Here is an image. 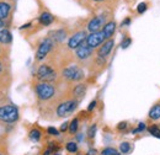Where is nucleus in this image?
<instances>
[{
	"label": "nucleus",
	"mask_w": 160,
	"mask_h": 155,
	"mask_svg": "<svg viewBox=\"0 0 160 155\" xmlns=\"http://www.w3.org/2000/svg\"><path fill=\"white\" fill-rule=\"evenodd\" d=\"M148 132H149V133H150L153 137L159 138V139H160V128L158 127V126H155V124L150 126V127L148 128Z\"/></svg>",
	"instance_id": "25"
},
{
	"label": "nucleus",
	"mask_w": 160,
	"mask_h": 155,
	"mask_svg": "<svg viewBox=\"0 0 160 155\" xmlns=\"http://www.w3.org/2000/svg\"><path fill=\"white\" fill-rule=\"evenodd\" d=\"M12 42V35L8 28L0 30V44L2 46H9Z\"/></svg>",
	"instance_id": "17"
},
{
	"label": "nucleus",
	"mask_w": 160,
	"mask_h": 155,
	"mask_svg": "<svg viewBox=\"0 0 160 155\" xmlns=\"http://www.w3.org/2000/svg\"><path fill=\"white\" fill-rule=\"evenodd\" d=\"M4 46L0 44V59H4V58H8V57H4Z\"/></svg>",
	"instance_id": "35"
},
{
	"label": "nucleus",
	"mask_w": 160,
	"mask_h": 155,
	"mask_svg": "<svg viewBox=\"0 0 160 155\" xmlns=\"http://www.w3.org/2000/svg\"><path fill=\"white\" fill-rule=\"evenodd\" d=\"M118 150H120V153L122 155H127L133 150V147H132V144L129 142H122L120 144V147H118Z\"/></svg>",
	"instance_id": "21"
},
{
	"label": "nucleus",
	"mask_w": 160,
	"mask_h": 155,
	"mask_svg": "<svg viewBox=\"0 0 160 155\" xmlns=\"http://www.w3.org/2000/svg\"><path fill=\"white\" fill-rule=\"evenodd\" d=\"M35 89V94L37 98L42 102H48L51 100H53L57 94V89L53 84L51 82H44V81H37L33 86Z\"/></svg>",
	"instance_id": "2"
},
{
	"label": "nucleus",
	"mask_w": 160,
	"mask_h": 155,
	"mask_svg": "<svg viewBox=\"0 0 160 155\" xmlns=\"http://www.w3.org/2000/svg\"><path fill=\"white\" fill-rule=\"evenodd\" d=\"M65 150L70 154H74V153H78L79 150V147H78V143L77 142H68L65 144Z\"/></svg>",
	"instance_id": "23"
},
{
	"label": "nucleus",
	"mask_w": 160,
	"mask_h": 155,
	"mask_svg": "<svg viewBox=\"0 0 160 155\" xmlns=\"http://www.w3.org/2000/svg\"><path fill=\"white\" fill-rule=\"evenodd\" d=\"M147 127H145V123H139L138 124V127L136 128V129H133V133H139L142 131H144Z\"/></svg>",
	"instance_id": "31"
},
{
	"label": "nucleus",
	"mask_w": 160,
	"mask_h": 155,
	"mask_svg": "<svg viewBox=\"0 0 160 155\" xmlns=\"http://www.w3.org/2000/svg\"><path fill=\"white\" fill-rule=\"evenodd\" d=\"M92 54H94V49L90 48L86 43L81 44L79 48L75 49V58L81 63H85V62L90 60L92 58Z\"/></svg>",
	"instance_id": "9"
},
{
	"label": "nucleus",
	"mask_w": 160,
	"mask_h": 155,
	"mask_svg": "<svg viewBox=\"0 0 160 155\" xmlns=\"http://www.w3.org/2000/svg\"><path fill=\"white\" fill-rule=\"evenodd\" d=\"M107 22H108V21H107L106 14H101L99 16H95V18H92V19L90 20V21L88 22L86 28H88V31H89L90 33L100 32V31H102L103 26H105Z\"/></svg>",
	"instance_id": "7"
},
{
	"label": "nucleus",
	"mask_w": 160,
	"mask_h": 155,
	"mask_svg": "<svg viewBox=\"0 0 160 155\" xmlns=\"http://www.w3.org/2000/svg\"><path fill=\"white\" fill-rule=\"evenodd\" d=\"M28 138L31 142L33 143H38L42 138V132H41L38 128H32L30 132H28Z\"/></svg>",
	"instance_id": "20"
},
{
	"label": "nucleus",
	"mask_w": 160,
	"mask_h": 155,
	"mask_svg": "<svg viewBox=\"0 0 160 155\" xmlns=\"http://www.w3.org/2000/svg\"><path fill=\"white\" fill-rule=\"evenodd\" d=\"M92 2H102V1H106V0H91Z\"/></svg>",
	"instance_id": "40"
},
{
	"label": "nucleus",
	"mask_w": 160,
	"mask_h": 155,
	"mask_svg": "<svg viewBox=\"0 0 160 155\" xmlns=\"http://www.w3.org/2000/svg\"><path fill=\"white\" fill-rule=\"evenodd\" d=\"M36 78H37L38 81H44V82L53 84L57 80L58 74H57L56 69L53 67H51L49 64H41L38 67V69H37Z\"/></svg>",
	"instance_id": "5"
},
{
	"label": "nucleus",
	"mask_w": 160,
	"mask_h": 155,
	"mask_svg": "<svg viewBox=\"0 0 160 155\" xmlns=\"http://www.w3.org/2000/svg\"><path fill=\"white\" fill-rule=\"evenodd\" d=\"M145 10H147V4L145 2H140L139 5H138V8H137L138 14H143Z\"/></svg>",
	"instance_id": "30"
},
{
	"label": "nucleus",
	"mask_w": 160,
	"mask_h": 155,
	"mask_svg": "<svg viewBox=\"0 0 160 155\" xmlns=\"http://www.w3.org/2000/svg\"><path fill=\"white\" fill-rule=\"evenodd\" d=\"M116 27H117V25H116V22L115 21H108L105 26H103V28H102V33H103V36H105V39H111L112 38V36L115 35V32H116Z\"/></svg>",
	"instance_id": "16"
},
{
	"label": "nucleus",
	"mask_w": 160,
	"mask_h": 155,
	"mask_svg": "<svg viewBox=\"0 0 160 155\" xmlns=\"http://www.w3.org/2000/svg\"><path fill=\"white\" fill-rule=\"evenodd\" d=\"M38 21H40V23L42 26H49V25L53 23L54 16L48 11H43L40 15V18H38Z\"/></svg>",
	"instance_id": "18"
},
{
	"label": "nucleus",
	"mask_w": 160,
	"mask_h": 155,
	"mask_svg": "<svg viewBox=\"0 0 160 155\" xmlns=\"http://www.w3.org/2000/svg\"><path fill=\"white\" fill-rule=\"evenodd\" d=\"M148 117H149V119H152V121H158V119H160V103L154 105V106L150 108V111H149V113H148Z\"/></svg>",
	"instance_id": "19"
},
{
	"label": "nucleus",
	"mask_w": 160,
	"mask_h": 155,
	"mask_svg": "<svg viewBox=\"0 0 160 155\" xmlns=\"http://www.w3.org/2000/svg\"><path fill=\"white\" fill-rule=\"evenodd\" d=\"M126 128H127V122H121V123H118V126H117V129L118 131L126 129Z\"/></svg>",
	"instance_id": "33"
},
{
	"label": "nucleus",
	"mask_w": 160,
	"mask_h": 155,
	"mask_svg": "<svg viewBox=\"0 0 160 155\" xmlns=\"http://www.w3.org/2000/svg\"><path fill=\"white\" fill-rule=\"evenodd\" d=\"M98 154V152H96V149H90L88 153H86V155H96Z\"/></svg>",
	"instance_id": "36"
},
{
	"label": "nucleus",
	"mask_w": 160,
	"mask_h": 155,
	"mask_svg": "<svg viewBox=\"0 0 160 155\" xmlns=\"http://www.w3.org/2000/svg\"><path fill=\"white\" fill-rule=\"evenodd\" d=\"M47 133H48L49 136H54V137L59 136V131H58L57 128H54V127H48V128H47Z\"/></svg>",
	"instance_id": "27"
},
{
	"label": "nucleus",
	"mask_w": 160,
	"mask_h": 155,
	"mask_svg": "<svg viewBox=\"0 0 160 155\" xmlns=\"http://www.w3.org/2000/svg\"><path fill=\"white\" fill-rule=\"evenodd\" d=\"M62 78L67 82H80L85 78V73L80 65L70 64L62 70Z\"/></svg>",
	"instance_id": "3"
},
{
	"label": "nucleus",
	"mask_w": 160,
	"mask_h": 155,
	"mask_svg": "<svg viewBox=\"0 0 160 155\" xmlns=\"http://www.w3.org/2000/svg\"><path fill=\"white\" fill-rule=\"evenodd\" d=\"M53 47H54V42L49 38V37L42 39V42L38 44L37 51H36V56H35L36 62H42V60H44L46 57H47V56L51 53V51L53 49Z\"/></svg>",
	"instance_id": "6"
},
{
	"label": "nucleus",
	"mask_w": 160,
	"mask_h": 155,
	"mask_svg": "<svg viewBox=\"0 0 160 155\" xmlns=\"http://www.w3.org/2000/svg\"><path fill=\"white\" fill-rule=\"evenodd\" d=\"M1 88H2V85H0V94H1Z\"/></svg>",
	"instance_id": "41"
},
{
	"label": "nucleus",
	"mask_w": 160,
	"mask_h": 155,
	"mask_svg": "<svg viewBox=\"0 0 160 155\" xmlns=\"http://www.w3.org/2000/svg\"><path fill=\"white\" fill-rule=\"evenodd\" d=\"M77 139H78V142H81V140H84V134L79 133V134L77 136Z\"/></svg>",
	"instance_id": "38"
},
{
	"label": "nucleus",
	"mask_w": 160,
	"mask_h": 155,
	"mask_svg": "<svg viewBox=\"0 0 160 155\" xmlns=\"http://www.w3.org/2000/svg\"><path fill=\"white\" fill-rule=\"evenodd\" d=\"M48 37L52 39L54 43H62L64 42L65 38L68 37V33L64 28H58V30H53L48 33Z\"/></svg>",
	"instance_id": "12"
},
{
	"label": "nucleus",
	"mask_w": 160,
	"mask_h": 155,
	"mask_svg": "<svg viewBox=\"0 0 160 155\" xmlns=\"http://www.w3.org/2000/svg\"><path fill=\"white\" fill-rule=\"evenodd\" d=\"M10 75V69H9V60L8 58L0 59V85L4 86L5 84V78Z\"/></svg>",
	"instance_id": "14"
},
{
	"label": "nucleus",
	"mask_w": 160,
	"mask_h": 155,
	"mask_svg": "<svg viewBox=\"0 0 160 155\" xmlns=\"http://www.w3.org/2000/svg\"><path fill=\"white\" fill-rule=\"evenodd\" d=\"M78 129H79V119L78 118H73L72 122L69 123V133L70 134H77L78 133Z\"/></svg>",
	"instance_id": "22"
},
{
	"label": "nucleus",
	"mask_w": 160,
	"mask_h": 155,
	"mask_svg": "<svg viewBox=\"0 0 160 155\" xmlns=\"http://www.w3.org/2000/svg\"><path fill=\"white\" fill-rule=\"evenodd\" d=\"M131 43H132V39L129 38V37H126V38L122 41V43H121V47H122L123 49H126V48H128V47L131 46Z\"/></svg>",
	"instance_id": "28"
},
{
	"label": "nucleus",
	"mask_w": 160,
	"mask_h": 155,
	"mask_svg": "<svg viewBox=\"0 0 160 155\" xmlns=\"http://www.w3.org/2000/svg\"><path fill=\"white\" fill-rule=\"evenodd\" d=\"M79 101L75 98H69L59 102L56 107V115L58 118H64V117L70 116L77 108H78Z\"/></svg>",
	"instance_id": "4"
},
{
	"label": "nucleus",
	"mask_w": 160,
	"mask_h": 155,
	"mask_svg": "<svg viewBox=\"0 0 160 155\" xmlns=\"http://www.w3.org/2000/svg\"><path fill=\"white\" fill-rule=\"evenodd\" d=\"M20 118V112L18 106L11 102L0 103V123L2 124H12L16 123Z\"/></svg>",
	"instance_id": "1"
},
{
	"label": "nucleus",
	"mask_w": 160,
	"mask_h": 155,
	"mask_svg": "<svg viewBox=\"0 0 160 155\" xmlns=\"http://www.w3.org/2000/svg\"><path fill=\"white\" fill-rule=\"evenodd\" d=\"M67 129H69V122H64L59 128V132H65Z\"/></svg>",
	"instance_id": "32"
},
{
	"label": "nucleus",
	"mask_w": 160,
	"mask_h": 155,
	"mask_svg": "<svg viewBox=\"0 0 160 155\" xmlns=\"http://www.w3.org/2000/svg\"><path fill=\"white\" fill-rule=\"evenodd\" d=\"M53 155H59V154H58V153H56V154H53Z\"/></svg>",
	"instance_id": "42"
},
{
	"label": "nucleus",
	"mask_w": 160,
	"mask_h": 155,
	"mask_svg": "<svg viewBox=\"0 0 160 155\" xmlns=\"http://www.w3.org/2000/svg\"><path fill=\"white\" fill-rule=\"evenodd\" d=\"M6 27V23L2 21V20H0V30H2V28H5Z\"/></svg>",
	"instance_id": "37"
},
{
	"label": "nucleus",
	"mask_w": 160,
	"mask_h": 155,
	"mask_svg": "<svg viewBox=\"0 0 160 155\" xmlns=\"http://www.w3.org/2000/svg\"><path fill=\"white\" fill-rule=\"evenodd\" d=\"M12 11V5L8 1H0V20H2L4 22L6 20L10 19Z\"/></svg>",
	"instance_id": "13"
},
{
	"label": "nucleus",
	"mask_w": 160,
	"mask_h": 155,
	"mask_svg": "<svg viewBox=\"0 0 160 155\" xmlns=\"http://www.w3.org/2000/svg\"><path fill=\"white\" fill-rule=\"evenodd\" d=\"M86 90H88V86H86V84H77L73 89H72V98H75V100H78L79 101L80 98H82V97L85 96V94H86Z\"/></svg>",
	"instance_id": "15"
},
{
	"label": "nucleus",
	"mask_w": 160,
	"mask_h": 155,
	"mask_svg": "<svg viewBox=\"0 0 160 155\" xmlns=\"http://www.w3.org/2000/svg\"><path fill=\"white\" fill-rule=\"evenodd\" d=\"M0 155H8V147L2 140H0Z\"/></svg>",
	"instance_id": "29"
},
{
	"label": "nucleus",
	"mask_w": 160,
	"mask_h": 155,
	"mask_svg": "<svg viewBox=\"0 0 160 155\" xmlns=\"http://www.w3.org/2000/svg\"><path fill=\"white\" fill-rule=\"evenodd\" d=\"M95 107H96V100H94V101L90 102V105H89V107H88V111H92Z\"/></svg>",
	"instance_id": "34"
},
{
	"label": "nucleus",
	"mask_w": 160,
	"mask_h": 155,
	"mask_svg": "<svg viewBox=\"0 0 160 155\" xmlns=\"http://www.w3.org/2000/svg\"><path fill=\"white\" fill-rule=\"evenodd\" d=\"M101 155H121L120 150L116 149V148H112V147H106L101 150Z\"/></svg>",
	"instance_id": "24"
},
{
	"label": "nucleus",
	"mask_w": 160,
	"mask_h": 155,
	"mask_svg": "<svg viewBox=\"0 0 160 155\" xmlns=\"http://www.w3.org/2000/svg\"><path fill=\"white\" fill-rule=\"evenodd\" d=\"M128 23H129V19H127L126 21H123V22H122V26H127Z\"/></svg>",
	"instance_id": "39"
},
{
	"label": "nucleus",
	"mask_w": 160,
	"mask_h": 155,
	"mask_svg": "<svg viewBox=\"0 0 160 155\" xmlns=\"http://www.w3.org/2000/svg\"><path fill=\"white\" fill-rule=\"evenodd\" d=\"M86 37H88V33L86 31H77L75 33H73L69 38H68V48L72 49V51H75L77 48H79L81 44H84L86 42Z\"/></svg>",
	"instance_id": "8"
},
{
	"label": "nucleus",
	"mask_w": 160,
	"mask_h": 155,
	"mask_svg": "<svg viewBox=\"0 0 160 155\" xmlns=\"http://www.w3.org/2000/svg\"><path fill=\"white\" fill-rule=\"evenodd\" d=\"M96 131H98V126L96 124H91L90 127H89V129H88V138L89 139H94L95 138V134H96Z\"/></svg>",
	"instance_id": "26"
},
{
	"label": "nucleus",
	"mask_w": 160,
	"mask_h": 155,
	"mask_svg": "<svg viewBox=\"0 0 160 155\" xmlns=\"http://www.w3.org/2000/svg\"><path fill=\"white\" fill-rule=\"evenodd\" d=\"M115 47V41L111 38V39H106L100 47L98 48V56L101 57V58H107L110 56V53L112 52Z\"/></svg>",
	"instance_id": "11"
},
{
	"label": "nucleus",
	"mask_w": 160,
	"mask_h": 155,
	"mask_svg": "<svg viewBox=\"0 0 160 155\" xmlns=\"http://www.w3.org/2000/svg\"><path fill=\"white\" fill-rule=\"evenodd\" d=\"M105 41H106V39H105V36H103L102 31H100V32L89 33V35H88V37H86V42H85V43H86L90 48L96 49V48H99V47H100Z\"/></svg>",
	"instance_id": "10"
}]
</instances>
